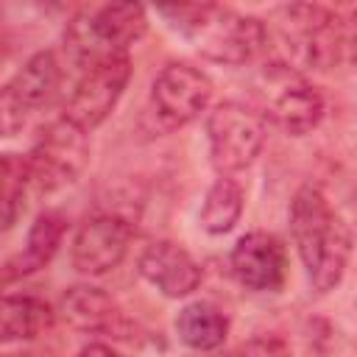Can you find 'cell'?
I'll return each mask as SVG.
<instances>
[{
    "label": "cell",
    "mask_w": 357,
    "mask_h": 357,
    "mask_svg": "<svg viewBox=\"0 0 357 357\" xmlns=\"http://www.w3.org/2000/svg\"><path fill=\"white\" fill-rule=\"evenodd\" d=\"M290 237L312 290H335L351 257V231L329 206L326 195L312 184H304L290 201Z\"/></svg>",
    "instance_id": "6da1fadb"
},
{
    "label": "cell",
    "mask_w": 357,
    "mask_h": 357,
    "mask_svg": "<svg viewBox=\"0 0 357 357\" xmlns=\"http://www.w3.org/2000/svg\"><path fill=\"white\" fill-rule=\"evenodd\" d=\"M181 36L192 42V47L218 64L240 67L251 61L265 47V25L257 17L237 14L231 8L201 3V6H159L156 8Z\"/></svg>",
    "instance_id": "7a4b0ae2"
},
{
    "label": "cell",
    "mask_w": 357,
    "mask_h": 357,
    "mask_svg": "<svg viewBox=\"0 0 357 357\" xmlns=\"http://www.w3.org/2000/svg\"><path fill=\"white\" fill-rule=\"evenodd\" d=\"M148 28L145 8L137 3H106L78 11L64 31V50L81 70L103 59L126 56Z\"/></svg>",
    "instance_id": "3957f363"
},
{
    "label": "cell",
    "mask_w": 357,
    "mask_h": 357,
    "mask_svg": "<svg viewBox=\"0 0 357 357\" xmlns=\"http://www.w3.org/2000/svg\"><path fill=\"white\" fill-rule=\"evenodd\" d=\"M279 33L290 56L315 70H332L340 64L349 47L346 22L326 6L318 3H290L276 11Z\"/></svg>",
    "instance_id": "277c9868"
},
{
    "label": "cell",
    "mask_w": 357,
    "mask_h": 357,
    "mask_svg": "<svg viewBox=\"0 0 357 357\" xmlns=\"http://www.w3.org/2000/svg\"><path fill=\"white\" fill-rule=\"evenodd\" d=\"M265 117L240 100H223L206 117L209 159L220 176H231L254 165L265 145Z\"/></svg>",
    "instance_id": "5b68a950"
},
{
    "label": "cell",
    "mask_w": 357,
    "mask_h": 357,
    "mask_svg": "<svg viewBox=\"0 0 357 357\" xmlns=\"http://www.w3.org/2000/svg\"><path fill=\"white\" fill-rule=\"evenodd\" d=\"M89 162V137L67 120L50 123L28 153L31 184L39 192H56L73 184Z\"/></svg>",
    "instance_id": "8992f818"
},
{
    "label": "cell",
    "mask_w": 357,
    "mask_h": 357,
    "mask_svg": "<svg viewBox=\"0 0 357 357\" xmlns=\"http://www.w3.org/2000/svg\"><path fill=\"white\" fill-rule=\"evenodd\" d=\"M131 78V59L126 56H114V59H103L98 64L84 67L81 78L75 81L70 98L64 100V114L61 120L73 123L81 131H92L98 128L112 109L117 106L126 84Z\"/></svg>",
    "instance_id": "52a82bcc"
},
{
    "label": "cell",
    "mask_w": 357,
    "mask_h": 357,
    "mask_svg": "<svg viewBox=\"0 0 357 357\" xmlns=\"http://www.w3.org/2000/svg\"><path fill=\"white\" fill-rule=\"evenodd\" d=\"M212 98V81L206 73L187 61H173L159 70L151 84V114L159 128L173 131L192 123Z\"/></svg>",
    "instance_id": "ba28073f"
},
{
    "label": "cell",
    "mask_w": 357,
    "mask_h": 357,
    "mask_svg": "<svg viewBox=\"0 0 357 357\" xmlns=\"http://www.w3.org/2000/svg\"><path fill=\"white\" fill-rule=\"evenodd\" d=\"M131 243V223L120 215H92L73 237V268L84 276H103L114 271Z\"/></svg>",
    "instance_id": "9c48e42d"
},
{
    "label": "cell",
    "mask_w": 357,
    "mask_h": 357,
    "mask_svg": "<svg viewBox=\"0 0 357 357\" xmlns=\"http://www.w3.org/2000/svg\"><path fill=\"white\" fill-rule=\"evenodd\" d=\"M231 273L245 290L276 293L287 276V251L276 234L248 231L231 248Z\"/></svg>",
    "instance_id": "30bf717a"
},
{
    "label": "cell",
    "mask_w": 357,
    "mask_h": 357,
    "mask_svg": "<svg viewBox=\"0 0 357 357\" xmlns=\"http://www.w3.org/2000/svg\"><path fill=\"white\" fill-rule=\"evenodd\" d=\"M139 273L167 298H184L201 284L198 262L190 257L187 248L170 240H156L142 251Z\"/></svg>",
    "instance_id": "8fae6325"
},
{
    "label": "cell",
    "mask_w": 357,
    "mask_h": 357,
    "mask_svg": "<svg viewBox=\"0 0 357 357\" xmlns=\"http://www.w3.org/2000/svg\"><path fill=\"white\" fill-rule=\"evenodd\" d=\"M321 117H324V98L312 84L301 78H290L271 103V120L290 137L310 134L321 123Z\"/></svg>",
    "instance_id": "7c38bea8"
},
{
    "label": "cell",
    "mask_w": 357,
    "mask_h": 357,
    "mask_svg": "<svg viewBox=\"0 0 357 357\" xmlns=\"http://www.w3.org/2000/svg\"><path fill=\"white\" fill-rule=\"evenodd\" d=\"M64 229H67V218L56 209H45L36 215V220L31 223V231H28V240H25V248L22 254H17L6 268H8V276H28L39 268H45L53 254L59 251L61 245V237H64Z\"/></svg>",
    "instance_id": "4fadbf2b"
},
{
    "label": "cell",
    "mask_w": 357,
    "mask_h": 357,
    "mask_svg": "<svg viewBox=\"0 0 357 357\" xmlns=\"http://www.w3.org/2000/svg\"><path fill=\"white\" fill-rule=\"evenodd\" d=\"M61 315L81 332H106L120 321V310L112 296L92 284H73L61 296Z\"/></svg>",
    "instance_id": "5bb4252c"
},
{
    "label": "cell",
    "mask_w": 357,
    "mask_h": 357,
    "mask_svg": "<svg viewBox=\"0 0 357 357\" xmlns=\"http://www.w3.org/2000/svg\"><path fill=\"white\" fill-rule=\"evenodd\" d=\"M178 340L192 351H215L229 335V318L209 301L184 304L176 315Z\"/></svg>",
    "instance_id": "9a60e30c"
},
{
    "label": "cell",
    "mask_w": 357,
    "mask_h": 357,
    "mask_svg": "<svg viewBox=\"0 0 357 357\" xmlns=\"http://www.w3.org/2000/svg\"><path fill=\"white\" fill-rule=\"evenodd\" d=\"M59 84H61V64L53 50L33 53L22 64V70L8 81V86L14 89V95L22 100L28 112L50 103L53 95L59 92Z\"/></svg>",
    "instance_id": "2e32d148"
},
{
    "label": "cell",
    "mask_w": 357,
    "mask_h": 357,
    "mask_svg": "<svg viewBox=\"0 0 357 357\" xmlns=\"http://www.w3.org/2000/svg\"><path fill=\"white\" fill-rule=\"evenodd\" d=\"M53 310L39 296H3L0 298V343L31 340L50 329Z\"/></svg>",
    "instance_id": "e0dca14e"
},
{
    "label": "cell",
    "mask_w": 357,
    "mask_h": 357,
    "mask_svg": "<svg viewBox=\"0 0 357 357\" xmlns=\"http://www.w3.org/2000/svg\"><path fill=\"white\" fill-rule=\"evenodd\" d=\"M243 187L231 178V176H220L212 181V187L206 190L204 195V204H201V226L204 231L209 234H226L237 226L240 215H243Z\"/></svg>",
    "instance_id": "ac0fdd59"
},
{
    "label": "cell",
    "mask_w": 357,
    "mask_h": 357,
    "mask_svg": "<svg viewBox=\"0 0 357 357\" xmlns=\"http://www.w3.org/2000/svg\"><path fill=\"white\" fill-rule=\"evenodd\" d=\"M28 184H31L28 156L3 151L0 153V231H8L17 223Z\"/></svg>",
    "instance_id": "d6986e66"
},
{
    "label": "cell",
    "mask_w": 357,
    "mask_h": 357,
    "mask_svg": "<svg viewBox=\"0 0 357 357\" xmlns=\"http://www.w3.org/2000/svg\"><path fill=\"white\" fill-rule=\"evenodd\" d=\"M25 120H28V109L14 95V89L8 84L0 86V139L20 134L22 126H25Z\"/></svg>",
    "instance_id": "ffe728a7"
},
{
    "label": "cell",
    "mask_w": 357,
    "mask_h": 357,
    "mask_svg": "<svg viewBox=\"0 0 357 357\" xmlns=\"http://www.w3.org/2000/svg\"><path fill=\"white\" fill-rule=\"evenodd\" d=\"M78 357H123V354H117V351H114L112 346H106V343H89V346L81 349Z\"/></svg>",
    "instance_id": "44dd1931"
},
{
    "label": "cell",
    "mask_w": 357,
    "mask_h": 357,
    "mask_svg": "<svg viewBox=\"0 0 357 357\" xmlns=\"http://www.w3.org/2000/svg\"><path fill=\"white\" fill-rule=\"evenodd\" d=\"M0 47H3V45H0Z\"/></svg>",
    "instance_id": "7402d4cb"
}]
</instances>
